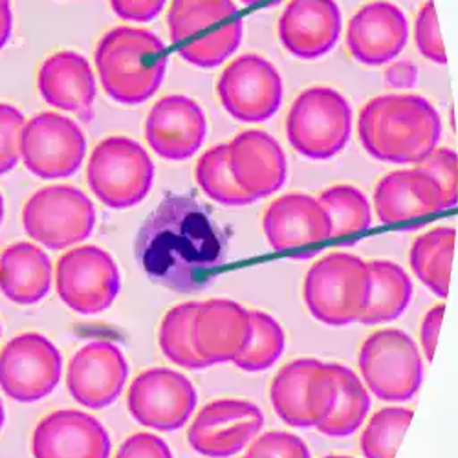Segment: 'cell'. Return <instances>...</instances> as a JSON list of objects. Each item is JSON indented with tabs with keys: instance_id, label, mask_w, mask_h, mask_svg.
<instances>
[{
	"instance_id": "obj_1",
	"label": "cell",
	"mask_w": 458,
	"mask_h": 458,
	"mask_svg": "<svg viewBox=\"0 0 458 458\" xmlns=\"http://www.w3.org/2000/svg\"><path fill=\"white\" fill-rule=\"evenodd\" d=\"M136 260L150 283L187 295L209 288L229 253L227 232L193 195H167L138 229Z\"/></svg>"
},
{
	"instance_id": "obj_2",
	"label": "cell",
	"mask_w": 458,
	"mask_h": 458,
	"mask_svg": "<svg viewBox=\"0 0 458 458\" xmlns=\"http://www.w3.org/2000/svg\"><path fill=\"white\" fill-rule=\"evenodd\" d=\"M358 136L374 160L416 165L438 147L442 118L424 96L386 94L361 108Z\"/></svg>"
},
{
	"instance_id": "obj_3",
	"label": "cell",
	"mask_w": 458,
	"mask_h": 458,
	"mask_svg": "<svg viewBox=\"0 0 458 458\" xmlns=\"http://www.w3.org/2000/svg\"><path fill=\"white\" fill-rule=\"evenodd\" d=\"M96 68L105 92L122 105H141L158 92L167 70V48L141 28H114L96 48Z\"/></svg>"
},
{
	"instance_id": "obj_4",
	"label": "cell",
	"mask_w": 458,
	"mask_h": 458,
	"mask_svg": "<svg viewBox=\"0 0 458 458\" xmlns=\"http://www.w3.org/2000/svg\"><path fill=\"white\" fill-rule=\"evenodd\" d=\"M167 26L178 55L199 68L225 63L244 37V21L233 0H173Z\"/></svg>"
},
{
	"instance_id": "obj_5",
	"label": "cell",
	"mask_w": 458,
	"mask_h": 458,
	"mask_svg": "<svg viewBox=\"0 0 458 458\" xmlns=\"http://www.w3.org/2000/svg\"><path fill=\"white\" fill-rule=\"evenodd\" d=\"M309 312L327 327L360 323L370 297L369 262L334 251L318 260L302 283Z\"/></svg>"
},
{
	"instance_id": "obj_6",
	"label": "cell",
	"mask_w": 458,
	"mask_h": 458,
	"mask_svg": "<svg viewBox=\"0 0 458 458\" xmlns=\"http://www.w3.org/2000/svg\"><path fill=\"white\" fill-rule=\"evenodd\" d=\"M352 106L330 87L301 92L286 116V138L293 150L310 160H330L347 147L352 134Z\"/></svg>"
},
{
	"instance_id": "obj_7",
	"label": "cell",
	"mask_w": 458,
	"mask_h": 458,
	"mask_svg": "<svg viewBox=\"0 0 458 458\" xmlns=\"http://www.w3.org/2000/svg\"><path fill=\"white\" fill-rule=\"evenodd\" d=\"M87 182L103 206L129 209L150 193L155 164L138 141L123 136L106 138L92 150Z\"/></svg>"
},
{
	"instance_id": "obj_8",
	"label": "cell",
	"mask_w": 458,
	"mask_h": 458,
	"mask_svg": "<svg viewBox=\"0 0 458 458\" xmlns=\"http://www.w3.org/2000/svg\"><path fill=\"white\" fill-rule=\"evenodd\" d=\"M365 387L384 402H407L422 386L424 358L414 339L398 328L370 334L360 351Z\"/></svg>"
},
{
	"instance_id": "obj_9",
	"label": "cell",
	"mask_w": 458,
	"mask_h": 458,
	"mask_svg": "<svg viewBox=\"0 0 458 458\" xmlns=\"http://www.w3.org/2000/svg\"><path fill=\"white\" fill-rule=\"evenodd\" d=\"M22 225L35 242L48 250H66L92 235L96 208L78 187L50 185L26 202Z\"/></svg>"
},
{
	"instance_id": "obj_10",
	"label": "cell",
	"mask_w": 458,
	"mask_h": 458,
	"mask_svg": "<svg viewBox=\"0 0 458 458\" xmlns=\"http://www.w3.org/2000/svg\"><path fill=\"white\" fill-rule=\"evenodd\" d=\"M334 393L330 363L316 358H299L276 374L270 400L276 414L286 426L307 429L318 428L328 416Z\"/></svg>"
},
{
	"instance_id": "obj_11",
	"label": "cell",
	"mask_w": 458,
	"mask_h": 458,
	"mask_svg": "<svg viewBox=\"0 0 458 458\" xmlns=\"http://www.w3.org/2000/svg\"><path fill=\"white\" fill-rule=\"evenodd\" d=\"M216 94L225 112L237 122L262 123L279 112L284 89L274 63L257 54H244L224 68Z\"/></svg>"
},
{
	"instance_id": "obj_12",
	"label": "cell",
	"mask_w": 458,
	"mask_h": 458,
	"mask_svg": "<svg viewBox=\"0 0 458 458\" xmlns=\"http://www.w3.org/2000/svg\"><path fill=\"white\" fill-rule=\"evenodd\" d=\"M55 284L68 309L94 316L112 307L120 293L122 277L110 253L98 246H81L59 259Z\"/></svg>"
},
{
	"instance_id": "obj_13",
	"label": "cell",
	"mask_w": 458,
	"mask_h": 458,
	"mask_svg": "<svg viewBox=\"0 0 458 458\" xmlns=\"http://www.w3.org/2000/svg\"><path fill=\"white\" fill-rule=\"evenodd\" d=\"M61 374V352L43 334H21L0 352V387L15 402L47 398L59 386Z\"/></svg>"
},
{
	"instance_id": "obj_14",
	"label": "cell",
	"mask_w": 458,
	"mask_h": 458,
	"mask_svg": "<svg viewBox=\"0 0 458 458\" xmlns=\"http://www.w3.org/2000/svg\"><path fill=\"white\" fill-rule=\"evenodd\" d=\"M197 403L195 386L173 369H148L138 374L127 396L129 412L136 422L160 433L182 429Z\"/></svg>"
},
{
	"instance_id": "obj_15",
	"label": "cell",
	"mask_w": 458,
	"mask_h": 458,
	"mask_svg": "<svg viewBox=\"0 0 458 458\" xmlns=\"http://www.w3.org/2000/svg\"><path fill=\"white\" fill-rule=\"evenodd\" d=\"M21 150L31 174L57 180L78 173L87 155V140L73 120L55 112H43L24 125Z\"/></svg>"
},
{
	"instance_id": "obj_16",
	"label": "cell",
	"mask_w": 458,
	"mask_h": 458,
	"mask_svg": "<svg viewBox=\"0 0 458 458\" xmlns=\"http://www.w3.org/2000/svg\"><path fill=\"white\" fill-rule=\"evenodd\" d=\"M264 426L259 405L224 398L202 407L187 431V442L206 458H229L248 447Z\"/></svg>"
},
{
	"instance_id": "obj_17",
	"label": "cell",
	"mask_w": 458,
	"mask_h": 458,
	"mask_svg": "<svg viewBox=\"0 0 458 458\" xmlns=\"http://www.w3.org/2000/svg\"><path fill=\"white\" fill-rule=\"evenodd\" d=\"M268 244L277 253L297 259L314 257L332 237V224L321 202L304 193H290L274 200L262 216Z\"/></svg>"
},
{
	"instance_id": "obj_18",
	"label": "cell",
	"mask_w": 458,
	"mask_h": 458,
	"mask_svg": "<svg viewBox=\"0 0 458 458\" xmlns=\"http://www.w3.org/2000/svg\"><path fill=\"white\" fill-rule=\"evenodd\" d=\"M208 136L202 106L187 96L171 94L150 108L145 138L157 155L169 162L193 158Z\"/></svg>"
},
{
	"instance_id": "obj_19",
	"label": "cell",
	"mask_w": 458,
	"mask_h": 458,
	"mask_svg": "<svg viewBox=\"0 0 458 458\" xmlns=\"http://www.w3.org/2000/svg\"><path fill=\"white\" fill-rule=\"evenodd\" d=\"M129 377L127 360L110 341H92L75 352L66 370L73 400L89 409H103L118 400Z\"/></svg>"
},
{
	"instance_id": "obj_20",
	"label": "cell",
	"mask_w": 458,
	"mask_h": 458,
	"mask_svg": "<svg viewBox=\"0 0 458 458\" xmlns=\"http://www.w3.org/2000/svg\"><path fill=\"white\" fill-rule=\"evenodd\" d=\"M229 169L253 200L272 197L284 185L288 160L281 143L268 132L244 131L227 143Z\"/></svg>"
},
{
	"instance_id": "obj_21",
	"label": "cell",
	"mask_w": 458,
	"mask_h": 458,
	"mask_svg": "<svg viewBox=\"0 0 458 458\" xmlns=\"http://www.w3.org/2000/svg\"><path fill=\"white\" fill-rule=\"evenodd\" d=\"M407 41V17L389 0H374L363 6L347 28V48L365 66H381L394 61Z\"/></svg>"
},
{
	"instance_id": "obj_22",
	"label": "cell",
	"mask_w": 458,
	"mask_h": 458,
	"mask_svg": "<svg viewBox=\"0 0 458 458\" xmlns=\"http://www.w3.org/2000/svg\"><path fill=\"white\" fill-rule=\"evenodd\" d=\"M110 437L94 416L63 409L37 424L31 438L33 458H108Z\"/></svg>"
},
{
	"instance_id": "obj_23",
	"label": "cell",
	"mask_w": 458,
	"mask_h": 458,
	"mask_svg": "<svg viewBox=\"0 0 458 458\" xmlns=\"http://www.w3.org/2000/svg\"><path fill=\"white\" fill-rule=\"evenodd\" d=\"M343 30L335 0H290L279 19V39L288 54L302 61L327 55Z\"/></svg>"
},
{
	"instance_id": "obj_24",
	"label": "cell",
	"mask_w": 458,
	"mask_h": 458,
	"mask_svg": "<svg viewBox=\"0 0 458 458\" xmlns=\"http://www.w3.org/2000/svg\"><path fill=\"white\" fill-rule=\"evenodd\" d=\"M251 335V314L232 299L199 302L195 345L200 358L211 365L235 363Z\"/></svg>"
},
{
	"instance_id": "obj_25",
	"label": "cell",
	"mask_w": 458,
	"mask_h": 458,
	"mask_svg": "<svg viewBox=\"0 0 458 458\" xmlns=\"http://www.w3.org/2000/svg\"><path fill=\"white\" fill-rule=\"evenodd\" d=\"M374 209L384 224H398L435 215L445 206L438 183L414 165L412 169L389 173L377 182Z\"/></svg>"
},
{
	"instance_id": "obj_26",
	"label": "cell",
	"mask_w": 458,
	"mask_h": 458,
	"mask_svg": "<svg viewBox=\"0 0 458 458\" xmlns=\"http://www.w3.org/2000/svg\"><path fill=\"white\" fill-rule=\"evenodd\" d=\"M37 85L48 105L78 114L83 122L94 118L96 80L81 54L59 52L48 57L39 70Z\"/></svg>"
},
{
	"instance_id": "obj_27",
	"label": "cell",
	"mask_w": 458,
	"mask_h": 458,
	"mask_svg": "<svg viewBox=\"0 0 458 458\" xmlns=\"http://www.w3.org/2000/svg\"><path fill=\"white\" fill-rule=\"evenodd\" d=\"M52 262L39 246L17 242L0 255V292L15 304H35L52 288Z\"/></svg>"
},
{
	"instance_id": "obj_28",
	"label": "cell",
	"mask_w": 458,
	"mask_h": 458,
	"mask_svg": "<svg viewBox=\"0 0 458 458\" xmlns=\"http://www.w3.org/2000/svg\"><path fill=\"white\" fill-rule=\"evenodd\" d=\"M334 376V403L328 416L316 428L330 438H343L356 433L370 411V396L363 379L347 365L330 363Z\"/></svg>"
},
{
	"instance_id": "obj_29",
	"label": "cell",
	"mask_w": 458,
	"mask_h": 458,
	"mask_svg": "<svg viewBox=\"0 0 458 458\" xmlns=\"http://www.w3.org/2000/svg\"><path fill=\"white\" fill-rule=\"evenodd\" d=\"M370 297L360 319L363 325L396 321L411 304L412 283L400 264L391 260H370Z\"/></svg>"
},
{
	"instance_id": "obj_30",
	"label": "cell",
	"mask_w": 458,
	"mask_h": 458,
	"mask_svg": "<svg viewBox=\"0 0 458 458\" xmlns=\"http://www.w3.org/2000/svg\"><path fill=\"white\" fill-rule=\"evenodd\" d=\"M454 242V227L440 225L416 237L409 253L414 276L426 288L442 299H445L449 293Z\"/></svg>"
},
{
	"instance_id": "obj_31",
	"label": "cell",
	"mask_w": 458,
	"mask_h": 458,
	"mask_svg": "<svg viewBox=\"0 0 458 458\" xmlns=\"http://www.w3.org/2000/svg\"><path fill=\"white\" fill-rule=\"evenodd\" d=\"M197 301L180 302L173 307L160 325L158 343L164 356L187 370L208 369V363L200 358L195 345V321H197Z\"/></svg>"
},
{
	"instance_id": "obj_32",
	"label": "cell",
	"mask_w": 458,
	"mask_h": 458,
	"mask_svg": "<svg viewBox=\"0 0 458 458\" xmlns=\"http://www.w3.org/2000/svg\"><path fill=\"white\" fill-rule=\"evenodd\" d=\"M318 200L328 213L332 237L335 239L367 232L372 224V206L363 191L354 185L339 183L327 187Z\"/></svg>"
},
{
	"instance_id": "obj_33",
	"label": "cell",
	"mask_w": 458,
	"mask_h": 458,
	"mask_svg": "<svg viewBox=\"0 0 458 458\" xmlns=\"http://www.w3.org/2000/svg\"><path fill=\"white\" fill-rule=\"evenodd\" d=\"M195 178L206 197L225 208H242L255 202L235 182L227 160V143L206 150L197 162Z\"/></svg>"
},
{
	"instance_id": "obj_34",
	"label": "cell",
	"mask_w": 458,
	"mask_h": 458,
	"mask_svg": "<svg viewBox=\"0 0 458 458\" xmlns=\"http://www.w3.org/2000/svg\"><path fill=\"white\" fill-rule=\"evenodd\" d=\"M251 335L235 365L244 372H262L272 369L286 349V335L276 318L260 310H250Z\"/></svg>"
},
{
	"instance_id": "obj_35",
	"label": "cell",
	"mask_w": 458,
	"mask_h": 458,
	"mask_svg": "<svg viewBox=\"0 0 458 458\" xmlns=\"http://www.w3.org/2000/svg\"><path fill=\"white\" fill-rule=\"evenodd\" d=\"M411 422V409L387 407L377 411L360 440L363 454L367 458H394Z\"/></svg>"
},
{
	"instance_id": "obj_36",
	"label": "cell",
	"mask_w": 458,
	"mask_h": 458,
	"mask_svg": "<svg viewBox=\"0 0 458 458\" xmlns=\"http://www.w3.org/2000/svg\"><path fill=\"white\" fill-rule=\"evenodd\" d=\"M416 167L438 183L445 209L458 204V155L453 148L437 147Z\"/></svg>"
},
{
	"instance_id": "obj_37",
	"label": "cell",
	"mask_w": 458,
	"mask_h": 458,
	"mask_svg": "<svg viewBox=\"0 0 458 458\" xmlns=\"http://www.w3.org/2000/svg\"><path fill=\"white\" fill-rule=\"evenodd\" d=\"M26 120L12 105L0 103V176L15 169L22 158L21 141Z\"/></svg>"
},
{
	"instance_id": "obj_38",
	"label": "cell",
	"mask_w": 458,
	"mask_h": 458,
	"mask_svg": "<svg viewBox=\"0 0 458 458\" xmlns=\"http://www.w3.org/2000/svg\"><path fill=\"white\" fill-rule=\"evenodd\" d=\"M414 43L418 52L435 64H447V54L433 0L422 4L414 19Z\"/></svg>"
},
{
	"instance_id": "obj_39",
	"label": "cell",
	"mask_w": 458,
	"mask_h": 458,
	"mask_svg": "<svg viewBox=\"0 0 458 458\" xmlns=\"http://www.w3.org/2000/svg\"><path fill=\"white\" fill-rule=\"evenodd\" d=\"M242 458H312L309 445L286 431H268L257 437Z\"/></svg>"
},
{
	"instance_id": "obj_40",
	"label": "cell",
	"mask_w": 458,
	"mask_h": 458,
	"mask_svg": "<svg viewBox=\"0 0 458 458\" xmlns=\"http://www.w3.org/2000/svg\"><path fill=\"white\" fill-rule=\"evenodd\" d=\"M116 458H173V451L157 435L136 433L122 444Z\"/></svg>"
},
{
	"instance_id": "obj_41",
	"label": "cell",
	"mask_w": 458,
	"mask_h": 458,
	"mask_svg": "<svg viewBox=\"0 0 458 458\" xmlns=\"http://www.w3.org/2000/svg\"><path fill=\"white\" fill-rule=\"evenodd\" d=\"M110 6L123 21L148 22L162 13L165 0H110Z\"/></svg>"
},
{
	"instance_id": "obj_42",
	"label": "cell",
	"mask_w": 458,
	"mask_h": 458,
	"mask_svg": "<svg viewBox=\"0 0 458 458\" xmlns=\"http://www.w3.org/2000/svg\"><path fill=\"white\" fill-rule=\"evenodd\" d=\"M444 314H445L444 304H437V307H433L426 314L422 325H420V347H422L428 361H433V358H435Z\"/></svg>"
},
{
	"instance_id": "obj_43",
	"label": "cell",
	"mask_w": 458,
	"mask_h": 458,
	"mask_svg": "<svg viewBox=\"0 0 458 458\" xmlns=\"http://www.w3.org/2000/svg\"><path fill=\"white\" fill-rule=\"evenodd\" d=\"M386 85L393 90H409L418 81V66L409 59H400L391 63L386 70Z\"/></svg>"
},
{
	"instance_id": "obj_44",
	"label": "cell",
	"mask_w": 458,
	"mask_h": 458,
	"mask_svg": "<svg viewBox=\"0 0 458 458\" xmlns=\"http://www.w3.org/2000/svg\"><path fill=\"white\" fill-rule=\"evenodd\" d=\"M13 28V15L10 0H0V50H3L10 39Z\"/></svg>"
},
{
	"instance_id": "obj_45",
	"label": "cell",
	"mask_w": 458,
	"mask_h": 458,
	"mask_svg": "<svg viewBox=\"0 0 458 458\" xmlns=\"http://www.w3.org/2000/svg\"><path fill=\"white\" fill-rule=\"evenodd\" d=\"M4 420H6V412H4V403H3V400H0V431H3V426H4Z\"/></svg>"
},
{
	"instance_id": "obj_46",
	"label": "cell",
	"mask_w": 458,
	"mask_h": 458,
	"mask_svg": "<svg viewBox=\"0 0 458 458\" xmlns=\"http://www.w3.org/2000/svg\"><path fill=\"white\" fill-rule=\"evenodd\" d=\"M3 218H4V200H3V195H0V224H3Z\"/></svg>"
},
{
	"instance_id": "obj_47",
	"label": "cell",
	"mask_w": 458,
	"mask_h": 458,
	"mask_svg": "<svg viewBox=\"0 0 458 458\" xmlns=\"http://www.w3.org/2000/svg\"><path fill=\"white\" fill-rule=\"evenodd\" d=\"M260 3H266V0H242V4H246V6H253V4H260Z\"/></svg>"
},
{
	"instance_id": "obj_48",
	"label": "cell",
	"mask_w": 458,
	"mask_h": 458,
	"mask_svg": "<svg viewBox=\"0 0 458 458\" xmlns=\"http://www.w3.org/2000/svg\"><path fill=\"white\" fill-rule=\"evenodd\" d=\"M325 458H352V456H345V454H328Z\"/></svg>"
},
{
	"instance_id": "obj_49",
	"label": "cell",
	"mask_w": 458,
	"mask_h": 458,
	"mask_svg": "<svg viewBox=\"0 0 458 458\" xmlns=\"http://www.w3.org/2000/svg\"><path fill=\"white\" fill-rule=\"evenodd\" d=\"M0 332H3V330H0Z\"/></svg>"
}]
</instances>
